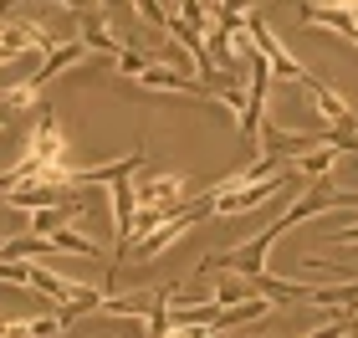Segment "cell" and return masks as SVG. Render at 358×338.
<instances>
[{
    "label": "cell",
    "instance_id": "obj_1",
    "mask_svg": "<svg viewBox=\"0 0 358 338\" xmlns=\"http://www.w3.org/2000/svg\"><path fill=\"white\" fill-rule=\"evenodd\" d=\"M83 41L92 46V52H103V57H113L118 62V36H113V26H108V6H97V10H83Z\"/></svg>",
    "mask_w": 358,
    "mask_h": 338
},
{
    "label": "cell",
    "instance_id": "obj_2",
    "mask_svg": "<svg viewBox=\"0 0 358 338\" xmlns=\"http://www.w3.org/2000/svg\"><path fill=\"white\" fill-rule=\"evenodd\" d=\"M31 287H36L46 302H57V308H67V302L83 293V282H67V277H57V272H46V267H36V262H31Z\"/></svg>",
    "mask_w": 358,
    "mask_h": 338
},
{
    "label": "cell",
    "instance_id": "obj_3",
    "mask_svg": "<svg viewBox=\"0 0 358 338\" xmlns=\"http://www.w3.org/2000/svg\"><path fill=\"white\" fill-rule=\"evenodd\" d=\"M62 333V318L46 313V318H6L0 323V338H52Z\"/></svg>",
    "mask_w": 358,
    "mask_h": 338
},
{
    "label": "cell",
    "instance_id": "obj_4",
    "mask_svg": "<svg viewBox=\"0 0 358 338\" xmlns=\"http://www.w3.org/2000/svg\"><path fill=\"white\" fill-rule=\"evenodd\" d=\"M353 323H348V318H333V323H322V328H313V333H307V338H343Z\"/></svg>",
    "mask_w": 358,
    "mask_h": 338
},
{
    "label": "cell",
    "instance_id": "obj_5",
    "mask_svg": "<svg viewBox=\"0 0 358 338\" xmlns=\"http://www.w3.org/2000/svg\"><path fill=\"white\" fill-rule=\"evenodd\" d=\"M333 246H358V225H348V231H328Z\"/></svg>",
    "mask_w": 358,
    "mask_h": 338
},
{
    "label": "cell",
    "instance_id": "obj_6",
    "mask_svg": "<svg viewBox=\"0 0 358 338\" xmlns=\"http://www.w3.org/2000/svg\"><path fill=\"white\" fill-rule=\"evenodd\" d=\"M6 123H10V113H6V108H0V128H6Z\"/></svg>",
    "mask_w": 358,
    "mask_h": 338
},
{
    "label": "cell",
    "instance_id": "obj_7",
    "mask_svg": "<svg viewBox=\"0 0 358 338\" xmlns=\"http://www.w3.org/2000/svg\"><path fill=\"white\" fill-rule=\"evenodd\" d=\"M103 6H118V0H103Z\"/></svg>",
    "mask_w": 358,
    "mask_h": 338
},
{
    "label": "cell",
    "instance_id": "obj_8",
    "mask_svg": "<svg viewBox=\"0 0 358 338\" xmlns=\"http://www.w3.org/2000/svg\"><path fill=\"white\" fill-rule=\"evenodd\" d=\"M0 323H6V318H0Z\"/></svg>",
    "mask_w": 358,
    "mask_h": 338
}]
</instances>
